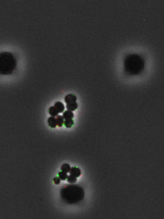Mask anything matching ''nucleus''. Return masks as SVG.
<instances>
[{
	"instance_id": "1",
	"label": "nucleus",
	"mask_w": 164,
	"mask_h": 219,
	"mask_svg": "<svg viewBox=\"0 0 164 219\" xmlns=\"http://www.w3.org/2000/svg\"><path fill=\"white\" fill-rule=\"evenodd\" d=\"M61 196L66 204H76L84 199V189L78 185H66L61 190Z\"/></svg>"
},
{
	"instance_id": "2",
	"label": "nucleus",
	"mask_w": 164,
	"mask_h": 219,
	"mask_svg": "<svg viewBox=\"0 0 164 219\" xmlns=\"http://www.w3.org/2000/svg\"><path fill=\"white\" fill-rule=\"evenodd\" d=\"M124 69L130 75H137L143 71L144 67L143 59L137 54H129L124 60Z\"/></svg>"
},
{
	"instance_id": "3",
	"label": "nucleus",
	"mask_w": 164,
	"mask_h": 219,
	"mask_svg": "<svg viewBox=\"0 0 164 219\" xmlns=\"http://www.w3.org/2000/svg\"><path fill=\"white\" fill-rule=\"evenodd\" d=\"M17 66L14 56L10 52H4L0 54V73L3 75L12 74Z\"/></svg>"
},
{
	"instance_id": "4",
	"label": "nucleus",
	"mask_w": 164,
	"mask_h": 219,
	"mask_svg": "<svg viewBox=\"0 0 164 219\" xmlns=\"http://www.w3.org/2000/svg\"><path fill=\"white\" fill-rule=\"evenodd\" d=\"M77 98L73 94H69L66 95L64 98V101L66 104H69L71 102H76Z\"/></svg>"
},
{
	"instance_id": "5",
	"label": "nucleus",
	"mask_w": 164,
	"mask_h": 219,
	"mask_svg": "<svg viewBox=\"0 0 164 219\" xmlns=\"http://www.w3.org/2000/svg\"><path fill=\"white\" fill-rule=\"evenodd\" d=\"M69 173L70 174H71L77 178L79 177L81 174V171L80 168L76 167H73L71 168Z\"/></svg>"
},
{
	"instance_id": "6",
	"label": "nucleus",
	"mask_w": 164,
	"mask_h": 219,
	"mask_svg": "<svg viewBox=\"0 0 164 219\" xmlns=\"http://www.w3.org/2000/svg\"><path fill=\"white\" fill-rule=\"evenodd\" d=\"M54 107L56 109L59 113H63L65 110L64 105L62 102L60 101L56 102L54 105Z\"/></svg>"
},
{
	"instance_id": "7",
	"label": "nucleus",
	"mask_w": 164,
	"mask_h": 219,
	"mask_svg": "<svg viewBox=\"0 0 164 219\" xmlns=\"http://www.w3.org/2000/svg\"><path fill=\"white\" fill-rule=\"evenodd\" d=\"M48 123L49 126L52 128H56L57 125L56 118L54 116L49 117L48 119Z\"/></svg>"
},
{
	"instance_id": "8",
	"label": "nucleus",
	"mask_w": 164,
	"mask_h": 219,
	"mask_svg": "<svg viewBox=\"0 0 164 219\" xmlns=\"http://www.w3.org/2000/svg\"><path fill=\"white\" fill-rule=\"evenodd\" d=\"M78 108V104L76 102H71L69 104H67L66 108L69 111H75Z\"/></svg>"
},
{
	"instance_id": "9",
	"label": "nucleus",
	"mask_w": 164,
	"mask_h": 219,
	"mask_svg": "<svg viewBox=\"0 0 164 219\" xmlns=\"http://www.w3.org/2000/svg\"><path fill=\"white\" fill-rule=\"evenodd\" d=\"M63 117L64 119H72L74 117V114L72 111L69 110H67L63 113Z\"/></svg>"
},
{
	"instance_id": "10",
	"label": "nucleus",
	"mask_w": 164,
	"mask_h": 219,
	"mask_svg": "<svg viewBox=\"0 0 164 219\" xmlns=\"http://www.w3.org/2000/svg\"><path fill=\"white\" fill-rule=\"evenodd\" d=\"M48 112H49V114L51 115V116H54V117L57 116L59 114V112L54 107H53V106L49 108L48 109Z\"/></svg>"
},
{
	"instance_id": "11",
	"label": "nucleus",
	"mask_w": 164,
	"mask_h": 219,
	"mask_svg": "<svg viewBox=\"0 0 164 219\" xmlns=\"http://www.w3.org/2000/svg\"><path fill=\"white\" fill-rule=\"evenodd\" d=\"M57 125L59 127H61L63 126L64 124V118L63 116L59 115L57 116L56 118Z\"/></svg>"
},
{
	"instance_id": "12",
	"label": "nucleus",
	"mask_w": 164,
	"mask_h": 219,
	"mask_svg": "<svg viewBox=\"0 0 164 219\" xmlns=\"http://www.w3.org/2000/svg\"><path fill=\"white\" fill-rule=\"evenodd\" d=\"M74 124V121L72 119H66L64 121V125L66 128H71Z\"/></svg>"
},
{
	"instance_id": "13",
	"label": "nucleus",
	"mask_w": 164,
	"mask_h": 219,
	"mask_svg": "<svg viewBox=\"0 0 164 219\" xmlns=\"http://www.w3.org/2000/svg\"><path fill=\"white\" fill-rule=\"evenodd\" d=\"M70 169H71V168L70 165L67 163H65L63 164L61 167V170L67 173L69 172L70 171Z\"/></svg>"
},
{
	"instance_id": "14",
	"label": "nucleus",
	"mask_w": 164,
	"mask_h": 219,
	"mask_svg": "<svg viewBox=\"0 0 164 219\" xmlns=\"http://www.w3.org/2000/svg\"><path fill=\"white\" fill-rule=\"evenodd\" d=\"M67 181L68 182L70 183H74L77 182V178L75 177L74 176H72L71 174H70L68 177L67 178Z\"/></svg>"
},
{
	"instance_id": "15",
	"label": "nucleus",
	"mask_w": 164,
	"mask_h": 219,
	"mask_svg": "<svg viewBox=\"0 0 164 219\" xmlns=\"http://www.w3.org/2000/svg\"><path fill=\"white\" fill-rule=\"evenodd\" d=\"M58 176H59V177L60 178V179L63 180V181L65 180L66 179H67L68 177L67 173L62 171H60L59 172Z\"/></svg>"
},
{
	"instance_id": "16",
	"label": "nucleus",
	"mask_w": 164,
	"mask_h": 219,
	"mask_svg": "<svg viewBox=\"0 0 164 219\" xmlns=\"http://www.w3.org/2000/svg\"><path fill=\"white\" fill-rule=\"evenodd\" d=\"M53 181H54V183H55V184H56V185L59 184L60 183H61L60 178H59V177H54V179H53Z\"/></svg>"
}]
</instances>
